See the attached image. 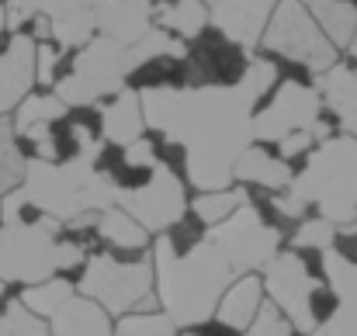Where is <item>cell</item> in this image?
<instances>
[{
    "label": "cell",
    "instance_id": "obj_1",
    "mask_svg": "<svg viewBox=\"0 0 357 336\" xmlns=\"http://www.w3.org/2000/svg\"><path fill=\"white\" fill-rule=\"evenodd\" d=\"M153 270H156V298L160 309L181 326H198L215 316V305L222 291L236 281L239 274L226 253L212 243V236L191 250L188 257H174L163 243L153 239Z\"/></svg>",
    "mask_w": 357,
    "mask_h": 336
},
{
    "label": "cell",
    "instance_id": "obj_2",
    "mask_svg": "<svg viewBox=\"0 0 357 336\" xmlns=\"http://www.w3.org/2000/svg\"><path fill=\"white\" fill-rule=\"evenodd\" d=\"M77 291L98 302L112 319L142 309H160L153 253H128L108 246L94 250L77 277Z\"/></svg>",
    "mask_w": 357,
    "mask_h": 336
},
{
    "label": "cell",
    "instance_id": "obj_3",
    "mask_svg": "<svg viewBox=\"0 0 357 336\" xmlns=\"http://www.w3.org/2000/svg\"><path fill=\"white\" fill-rule=\"evenodd\" d=\"M291 191L309 201V208L319 219L333 225L351 222L357 215V139L340 132L333 139H323L302 170L295 174Z\"/></svg>",
    "mask_w": 357,
    "mask_h": 336
},
{
    "label": "cell",
    "instance_id": "obj_4",
    "mask_svg": "<svg viewBox=\"0 0 357 336\" xmlns=\"http://www.w3.org/2000/svg\"><path fill=\"white\" fill-rule=\"evenodd\" d=\"M291 132H316L319 142L344 132L337 114L326 108L316 77H281L274 94L253 114V142L274 146Z\"/></svg>",
    "mask_w": 357,
    "mask_h": 336
},
{
    "label": "cell",
    "instance_id": "obj_5",
    "mask_svg": "<svg viewBox=\"0 0 357 336\" xmlns=\"http://www.w3.org/2000/svg\"><path fill=\"white\" fill-rule=\"evenodd\" d=\"M264 56H274L278 63H291L312 77H323L340 63V49L323 35L319 21L312 17L305 0H281L278 10L271 14V24L260 38Z\"/></svg>",
    "mask_w": 357,
    "mask_h": 336
},
{
    "label": "cell",
    "instance_id": "obj_6",
    "mask_svg": "<svg viewBox=\"0 0 357 336\" xmlns=\"http://www.w3.org/2000/svg\"><path fill=\"white\" fill-rule=\"evenodd\" d=\"M59 225L56 219L42 225H3L0 229V277L14 288L38 284L59 274Z\"/></svg>",
    "mask_w": 357,
    "mask_h": 336
},
{
    "label": "cell",
    "instance_id": "obj_7",
    "mask_svg": "<svg viewBox=\"0 0 357 336\" xmlns=\"http://www.w3.org/2000/svg\"><path fill=\"white\" fill-rule=\"evenodd\" d=\"M212 243L226 253V260L233 264L236 274L264 270V267L288 246L284 236L274 232L250 205H243L229 222L215 225V229H212Z\"/></svg>",
    "mask_w": 357,
    "mask_h": 336
},
{
    "label": "cell",
    "instance_id": "obj_8",
    "mask_svg": "<svg viewBox=\"0 0 357 336\" xmlns=\"http://www.w3.org/2000/svg\"><path fill=\"white\" fill-rule=\"evenodd\" d=\"M253 52L229 42L219 28H208L188 45V87H236L250 70Z\"/></svg>",
    "mask_w": 357,
    "mask_h": 336
},
{
    "label": "cell",
    "instance_id": "obj_9",
    "mask_svg": "<svg viewBox=\"0 0 357 336\" xmlns=\"http://www.w3.org/2000/svg\"><path fill=\"white\" fill-rule=\"evenodd\" d=\"M119 208H125L132 219L146 225L153 236L167 232L177 219L188 215V205H191V191H188V181H181L177 174H170L167 167H160L153 174V181L135 191V194H125L115 201Z\"/></svg>",
    "mask_w": 357,
    "mask_h": 336
},
{
    "label": "cell",
    "instance_id": "obj_10",
    "mask_svg": "<svg viewBox=\"0 0 357 336\" xmlns=\"http://www.w3.org/2000/svg\"><path fill=\"white\" fill-rule=\"evenodd\" d=\"M264 288H267V298L291 319L295 330L302 333H312V323H309V291L319 284L309 277V270L302 267L298 253L291 246H284L264 270Z\"/></svg>",
    "mask_w": 357,
    "mask_h": 336
},
{
    "label": "cell",
    "instance_id": "obj_11",
    "mask_svg": "<svg viewBox=\"0 0 357 336\" xmlns=\"http://www.w3.org/2000/svg\"><path fill=\"white\" fill-rule=\"evenodd\" d=\"M35 91V38L10 31L0 45V118Z\"/></svg>",
    "mask_w": 357,
    "mask_h": 336
},
{
    "label": "cell",
    "instance_id": "obj_12",
    "mask_svg": "<svg viewBox=\"0 0 357 336\" xmlns=\"http://www.w3.org/2000/svg\"><path fill=\"white\" fill-rule=\"evenodd\" d=\"M281 0H219L212 3V28L243 49H260V38L271 24V14Z\"/></svg>",
    "mask_w": 357,
    "mask_h": 336
},
{
    "label": "cell",
    "instance_id": "obj_13",
    "mask_svg": "<svg viewBox=\"0 0 357 336\" xmlns=\"http://www.w3.org/2000/svg\"><path fill=\"white\" fill-rule=\"evenodd\" d=\"M94 28H98V35L132 49L153 31V7L142 0H98Z\"/></svg>",
    "mask_w": 357,
    "mask_h": 336
},
{
    "label": "cell",
    "instance_id": "obj_14",
    "mask_svg": "<svg viewBox=\"0 0 357 336\" xmlns=\"http://www.w3.org/2000/svg\"><path fill=\"white\" fill-rule=\"evenodd\" d=\"M233 184L239 188H257V191H288L295 184V167H288L274 146L253 142L243 149V156L233 167Z\"/></svg>",
    "mask_w": 357,
    "mask_h": 336
},
{
    "label": "cell",
    "instance_id": "obj_15",
    "mask_svg": "<svg viewBox=\"0 0 357 336\" xmlns=\"http://www.w3.org/2000/svg\"><path fill=\"white\" fill-rule=\"evenodd\" d=\"M264 302H267L264 274H260V270L239 274L236 281L222 291V298H219L212 319H219V323H226L229 330H236V333L246 336V330H250L253 319H257V312L264 309Z\"/></svg>",
    "mask_w": 357,
    "mask_h": 336
},
{
    "label": "cell",
    "instance_id": "obj_16",
    "mask_svg": "<svg viewBox=\"0 0 357 336\" xmlns=\"http://www.w3.org/2000/svg\"><path fill=\"white\" fill-rule=\"evenodd\" d=\"M153 28L191 45L212 28V3H205V0H160V3H153Z\"/></svg>",
    "mask_w": 357,
    "mask_h": 336
},
{
    "label": "cell",
    "instance_id": "obj_17",
    "mask_svg": "<svg viewBox=\"0 0 357 336\" xmlns=\"http://www.w3.org/2000/svg\"><path fill=\"white\" fill-rule=\"evenodd\" d=\"M101 108V125H105V142L128 146L139 135H146V114H142V98L132 87H121L119 94H112Z\"/></svg>",
    "mask_w": 357,
    "mask_h": 336
},
{
    "label": "cell",
    "instance_id": "obj_18",
    "mask_svg": "<svg viewBox=\"0 0 357 336\" xmlns=\"http://www.w3.org/2000/svg\"><path fill=\"white\" fill-rule=\"evenodd\" d=\"M316 87H319L326 108L337 114L340 128L357 139V66L340 59L333 70L316 77Z\"/></svg>",
    "mask_w": 357,
    "mask_h": 336
},
{
    "label": "cell",
    "instance_id": "obj_19",
    "mask_svg": "<svg viewBox=\"0 0 357 336\" xmlns=\"http://www.w3.org/2000/svg\"><path fill=\"white\" fill-rule=\"evenodd\" d=\"M49 336H115V319L91 298L77 295L49 319Z\"/></svg>",
    "mask_w": 357,
    "mask_h": 336
},
{
    "label": "cell",
    "instance_id": "obj_20",
    "mask_svg": "<svg viewBox=\"0 0 357 336\" xmlns=\"http://www.w3.org/2000/svg\"><path fill=\"white\" fill-rule=\"evenodd\" d=\"M98 236H101V246H108V250H128V253L153 250V232L119 205H112L98 215Z\"/></svg>",
    "mask_w": 357,
    "mask_h": 336
},
{
    "label": "cell",
    "instance_id": "obj_21",
    "mask_svg": "<svg viewBox=\"0 0 357 336\" xmlns=\"http://www.w3.org/2000/svg\"><path fill=\"white\" fill-rule=\"evenodd\" d=\"M309 10L319 21L323 35L340 52H351L357 38V0H309Z\"/></svg>",
    "mask_w": 357,
    "mask_h": 336
},
{
    "label": "cell",
    "instance_id": "obj_22",
    "mask_svg": "<svg viewBox=\"0 0 357 336\" xmlns=\"http://www.w3.org/2000/svg\"><path fill=\"white\" fill-rule=\"evenodd\" d=\"M77 295H80V291H77V281L66 277V274H56V277H49V281H38V284H24V288H17L21 305L31 309V312L42 316V319H52L56 312H63Z\"/></svg>",
    "mask_w": 357,
    "mask_h": 336
},
{
    "label": "cell",
    "instance_id": "obj_23",
    "mask_svg": "<svg viewBox=\"0 0 357 336\" xmlns=\"http://www.w3.org/2000/svg\"><path fill=\"white\" fill-rule=\"evenodd\" d=\"M243 205H246V191L233 184V188H219V191H195L188 212L195 219H202L208 229H215V225L229 222Z\"/></svg>",
    "mask_w": 357,
    "mask_h": 336
},
{
    "label": "cell",
    "instance_id": "obj_24",
    "mask_svg": "<svg viewBox=\"0 0 357 336\" xmlns=\"http://www.w3.org/2000/svg\"><path fill=\"white\" fill-rule=\"evenodd\" d=\"M24 174H28V156L21 149V139H17L10 114H3L0 118V198L17 191L24 184Z\"/></svg>",
    "mask_w": 357,
    "mask_h": 336
},
{
    "label": "cell",
    "instance_id": "obj_25",
    "mask_svg": "<svg viewBox=\"0 0 357 336\" xmlns=\"http://www.w3.org/2000/svg\"><path fill=\"white\" fill-rule=\"evenodd\" d=\"M181 326L163 309H142L115 319V336H177Z\"/></svg>",
    "mask_w": 357,
    "mask_h": 336
},
{
    "label": "cell",
    "instance_id": "obj_26",
    "mask_svg": "<svg viewBox=\"0 0 357 336\" xmlns=\"http://www.w3.org/2000/svg\"><path fill=\"white\" fill-rule=\"evenodd\" d=\"M340 309H344L340 291H337L330 281L316 284V288L309 291V323H312V333L330 330V326H333V319L340 316Z\"/></svg>",
    "mask_w": 357,
    "mask_h": 336
},
{
    "label": "cell",
    "instance_id": "obj_27",
    "mask_svg": "<svg viewBox=\"0 0 357 336\" xmlns=\"http://www.w3.org/2000/svg\"><path fill=\"white\" fill-rule=\"evenodd\" d=\"M295 333V326H291V319L267 298L264 302V309L257 312V319H253V326L246 330V336H291Z\"/></svg>",
    "mask_w": 357,
    "mask_h": 336
},
{
    "label": "cell",
    "instance_id": "obj_28",
    "mask_svg": "<svg viewBox=\"0 0 357 336\" xmlns=\"http://www.w3.org/2000/svg\"><path fill=\"white\" fill-rule=\"evenodd\" d=\"M94 3L98 0H49L45 10H52V7H84V10H94Z\"/></svg>",
    "mask_w": 357,
    "mask_h": 336
},
{
    "label": "cell",
    "instance_id": "obj_29",
    "mask_svg": "<svg viewBox=\"0 0 357 336\" xmlns=\"http://www.w3.org/2000/svg\"><path fill=\"white\" fill-rule=\"evenodd\" d=\"M7 35H10V31H7V7H3V0H0V45L7 42Z\"/></svg>",
    "mask_w": 357,
    "mask_h": 336
},
{
    "label": "cell",
    "instance_id": "obj_30",
    "mask_svg": "<svg viewBox=\"0 0 357 336\" xmlns=\"http://www.w3.org/2000/svg\"><path fill=\"white\" fill-rule=\"evenodd\" d=\"M142 3H149V7H153V3H160V0H142Z\"/></svg>",
    "mask_w": 357,
    "mask_h": 336
},
{
    "label": "cell",
    "instance_id": "obj_31",
    "mask_svg": "<svg viewBox=\"0 0 357 336\" xmlns=\"http://www.w3.org/2000/svg\"><path fill=\"white\" fill-rule=\"evenodd\" d=\"M305 3H309V0H305Z\"/></svg>",
    "mask_w": 357,
    "mask_h": 336
}]
</instances>
